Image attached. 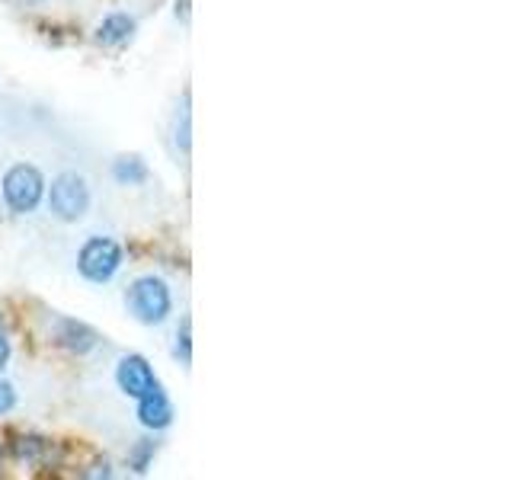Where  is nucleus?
Listing matches in <instances>:
<instances>
[{"label": "nucleus", "instance_id": "10", "mask_svg": "<svg viewBox=\"0 0 512 480\" xmlns=\"http://www.w3.org/2000/svg\"><path fill=\"white\" fill-rule=\"evenodd\" d=\"M151 458H154V442H151V439H141L128 461H132V468H135V471H148Z\"/></svg>", "mask_w": 512, "mask_h": 480}, {"label": "nucleus", "instance_id": "12", "mask_svg": "<svg viewBox=\"0 0 512 480\" xmlns=\"http://www.w3.org/2000/svg\"><path fill=\"white\" fill-rule=\"evenodd\" d=\"M16 407V391L10 381H0V416H7Z\"/></svg>", "mask_w": 512, "mask_h": 480}, {"label": "nucleus", "instance_id": "4", "mask_svg": "<svg viewBox=\"0 0 512 480\" xmlns=\"http://www.w3.org/2000/svg\"><path fill=\"white\" fill-rule=\"evenodd\" d=\"M48 208L61 221H80L90 208V186L80 173H61L52 180L48 192Z\"/></svg>", "mask_w": 512, "mask_h": 480}, {"label": "nucleus", "instance_id": "8", "mask_svg": "<svg viewBox=\"0 0 512 480\" xmlns=\"http://www.w3.org/2000/svg\"><path fill=\"white\" fill-rule=\"evenodd\" d=\"M132 32H135L132 16H128V13H112V16H106V20L100 23V29H96V42L116 48V45H125L128 39H132Z\"/></svg>", "mask_w": 512, "mask_h": 480}, {"label": "nucleus", "instance_id": "6", "mask_svg": "<svg viewBox=\"0 0 512 480\" xmlns=\"http://www.w3.org/2000/svg\"><path fill=\"white\" fill-rule=\"evenodd\" d=\"M138 420L148 429H167L173 423V404H170V397L160 391V384L144 397H138Z\"/></svg>", "mask_w": 512, "mask_h": 480}, {"label": "nucleus", "instance_id": "1", "mask_svg": "<svg viewBox=\"0 0 512 480\" xmlns=\"http://www.w3.org/2000/svg\"><path fill=\"white\" fill-rule=\"evenodd\" d=\"M125 304H128V311H132V317L138 320V324L157 327V324H164V320L170 317V311H173V292H170V285L164 279L141 276V279H135L132 285H128Z\"/></svg>", "mask_w": 512, "mask_h": 480}, {"label": "nucleus", "instance_id": "13", "mask_svg": "<svg viewBox=\"0 0 512 480\" xmlns=\"http://www.w3.org/2000/svg\"><path fill=\"white\" fill-rule=\"evenodd\" d=\"M176 356H180L186 365L192 359V352H189V320H183V330L176 333Z\"/></svg>", "mask_w": 512, "mask_h": 480}, {"label": "nucleus", "instance_id": "7", "mask_svg": "<svg viewBox=\"0 0 512 480\" xmlns=\"http://www.w3.org/2000/svg\"><path fill=\"white\" fill-rule=\"evenodd\" d=\"M96 340H100V336H96L87 324H77V320H71V317H61L55 324V343L77 352V356L90 352L96 346Z\"/></svg>", "mask_w": 512, "mask_h": 480}, {"label": "nucleus", "instance_id": "3", "mask_svg": "<svg viewBox=\"0 0 512 480\" xmlns=\"http://www.w3.org/2000/svg\"><path fill=\"white\" fill-rule=\"evenodd\" d=\"M77 269L87 282L103 285L122 269V247L112 237H90L77 253Z\"/></svg>", "mask_w": 512, "mask_h": 480}, {"label": "nucleus", "instance_id": "11", "mask_svg": "<svg viewBox=\"0 0 512 480\" xmlns=\"http://www.w3.org/2000/svg\"><path fill=\"white\" fill-rule=\"evenodd\" d=\"M13 452L20 455V458H36L39 452H45V439H36V436L20 439V442L13 445Z\"/></svg>", "mask_w": 512, "mask_h": 480}, {"label": "nucleus", "instance_id": "14", "mask_svg": "<svg viewBox=\"0 0 512 480\" xmlns=\"http://www.w3.org/2000/svg\"><path fill=\"white\" fill-rule=\"evenodd\" d=\"M7 362H10V340H7V333L0 330V372H4Z\"/></svg>", "mask_w": 512, "mask_h": 480}, {"label": "nucleus", "instance_id": "5", "mask_svg": "<svg viewBox=\"0 0 512 480\" xmlns=\"http://www.w3.org/2000/svg\"><path fill=\"white\" fill-rule=\"evenodd\" d=\"M116 381H119L122 394L135 397V400L157 388L154 368L148 365V359H144V356H125L119 362V368H116Z\"/></svg>", "mask_w": 512, "mask_h": 480}, {"label": "nucleus", "instance_id": "9", "mask_svg": "<svg viewBox=\"0 0 512 480\" xmlns=\"http://www.w3.org/2000/svg\"><path fill=\"white\" fill-rule=\"evenodd\" d=\"M112 176H116L122 186H141L148 180V164H144L141 157H119L116 164H112Z\"/></svg>", "mask_w": 512, "mask_h": 480}, {"label": "nucleus", "instance_id": "2", "mask_svg": "<svg viewBox=\"0 0 512 480\" xmlns=\"http://www.w3.org/2000/svg\"><path fill=\"white\" fill-rule=\"evenodd\" d=\"M45 196V176L32 164H16L4 176V202L13 215H32Z\"/></svg>", "mask_w": 512, "mask_h": 480}]
</instances>
